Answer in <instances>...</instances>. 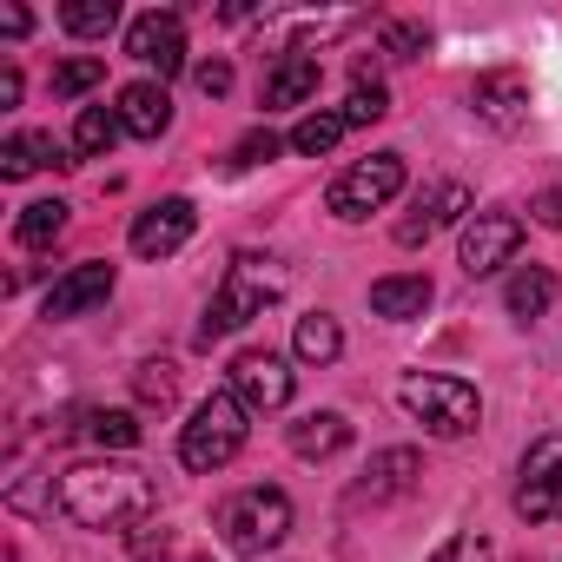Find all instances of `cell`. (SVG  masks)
I'll use <instances>...</instances> for the list:
<instances>
[{
    "label": "cell",
    "mask_w": 562,
    "mask_h": 562,
    "mask_svg": "<svg viewBox=\"0 0 562 562\" xmlns=\"http://www.w3.org/2000/svg\"><path fill=\"white\" fill-rule=\"evenodd\" d=\"M218 536L238 549V555H265L292 536V496L285 490H271V483H251L238 496L218 503Z\"/></svg>",
    "instance_id": "cell-4"
},
{
    "label": "cell",
    "mask_w": 562,
    "mask_h": 562,
    "mask_svg": "<svg viewBox=\"0 0 562 562\" xmlns=\"http://www.w3.org/2000/svg\"><path fill=\"white\" fill-rule=\"evenodd\" d=\"M120 126H126L133 139H159V133L172 126V100H166V87H153V80L120 87Z\"/></svg>",
    "instance_id": "cell-17"
},
{
    "label": "cell",
    "mask_w": 562,
    "mask_h": 562,
    "mask_svg": "<svg viewBox=\"0 0 562 562\" xmlns=\"http://www.w3.org/2000/svg\"><path fill=\"white\" fill-rule=\"evenodd\" d=\"M384 54H391V60H424V54H430V27L391 21V27H384Z\"/></svg>",
    "instance_id": "cell-31"
},
{
    "label": "cell",
    "mask_w": 562,
    "mask_h": 562,
    "mask_svg": "<svg viewBox=\"0 0 562 562\" xmlns=\"http://www.w3.org/2000/svg\"><path fill=\"white\" fill-rule=\"evenodd\" d=\"M318 80H325L318 54H278L265 67V106H305L318 93Z\"/></svg>",
    "instance_id": "cell-16"
},
{
    "label": "cell",
    "mask_w": 562,
    "mask_h": 562,
    "mask_svg": "<svg viewBox=\"0 0 562 562\" xmlns=\"http://www.w3.org/2000/svg\"><path fill=\"white\" fill-rule=\"evenodd\" d=\"M516 516L522 522H562V437L529 443L522 483H516Z\"/></svg>",
    "instance_id": "cell-7"
},
{
    "label": "cell",
    "mask_w": 562,
    "mask_h": 562,
    "mask_svg": "<svg viewBox=\"0 0 562 562\" xmlns=\"http://www.w3.org/2000/svg\"><path fill=\"white\" fill-rule=\"evenodd\" d=\"M384 113H391V93H384V80H378V60L358 54V87H351V100H345V126H371V120H384Z\"/></svg>",
    "instance_id": "cell-23"
},
{
    "label": "cell",
    "mask_w": 562,
    "mask_h": 562,
    "mask_svg": "<svg viewBox=\"0 0 562 562\" xmlns=\"http://www.w3.org/2000/svg\"><path fill=\"white\" fill-rule=\"evenodd\" d=\"M470 113H476L483 126H496V133H516V126L529 120V80H522L516 67L476 74V87H470Z\"/></svg>",
    "instance_id": "cell-11"
},
{
    "label": "cell",
    "mask_w": 562,
    "mask_h": 562,
    "mask_svg": "<svg viewBox=\"0 0 562 562\" xmlns=\"http://www.w3.org/2000/svg\"><path fill=\"white\" fill-rule=\"evenodd\" d=\"M278 292H285V271H278V258H232V271H225V285L212 292V305H205V318H199V351H212L225 331H238V325H251V318H265V305H278Z\"/></svg>",
    "instance_id": "cell-2"
},
{
    "label": "cell",
    "mask_w": 562,
    "mask_h": 562,
    "mask_svg": "<svg viewBox=\"0 0 562 562\" xmlns=\"http://www.w3.org/2000/svg\"><path fill=\"white\" fill-rule=\"evenodd\" d=\"M126 54L139 60V67H159V80H172L179 67H186V21L179 14H139L133 27H126Z\"/></svg>",
    "instance_id": "cell-10"
},
{
    "label": "cell",
    "mask_w": 562,
    "mask_h": 562,
    "mask_svg": "<svg viewBox=\"0 0 562 562\" xmlns=\"http://www.w3.org/2000/svg\"><path fill=\"white\" fill-rule=\"evenodd\" d=\"M470 212V186H457V179H443V186H430L424 199H417V212L397 225V245H424L430 232H443L450 218H463Z\"/></svg>",
    "instance_id": "cell-15"
},
{
    "label": "cell",
    "mask_w": 562,
    "mask_h": 562,
    "mask_svg": "<svg viewBox=\"0 0 562 562\" xmlns=\"http://www.w3.org/2000/svg\"><path fill=\"white\" fill-rule=\"evenodd\" d=\"M60 509L80 529H133V522H153L159 490L133 463H74L60 476Z\"/></svg>",
    "instance_id": "cell-1"
},
{
    "label": "cell",
    "mask_w": 562,
    "mask_h": 562,
    "mask_svg": "<svg viewBox=\"0 0 562 562\" xmlns=\"http://www.w3.org/2000/svg\"><path fill=\"white\" fill-rule=\"evenodd\" d=\"M345 443H351V424H345L338 411H312V417L292 424V450H299L305 463H325V457H338Z\"/></svg>",
    "instance_id": "cell-20"
},
{
    "label": "cell",
    "mask_w": 562,
    "mask_h": 562,
    "mask_svg": "<svg viewBox=\"0 0 562 562\" xmlns=\"http://www.w3.org/2000/svg\"><path fill=\"white\" fill-rule=\"evenodd\" d=\"M338 139H345V113H305L292 126V153H305V159H325Z\"/></svg>",
    "instance_id": "cell-27"
},
{
    "label": "cell",
    "mask_w": 562,
    "mask_h": 562,
    "mask_svg": "<svg viewBox=\"0 0 562 562\" xmlns=\"http://www.w3.org/2000/svg\"><path fill=\"white\" fill-rule=\"evenodd\" d=\"M100 80H106V60H100V54L60 60V67H54V100H80V93H93Z\"/></svg>",
    "instance_id": "cell-28"
},
{
    "label": "cell",
    "mask_w": 562,
    "mask_h": 562,
    "mask_svg": "<svg viewBox=\"0 0 562 562\" xmlns=\"http://www.w3.org/2000/svg\"><path fill=\"white\" fill-rule=\"evenodd\" d=\"M404 192V159L397 153H371V159H358V166H345L338 179H331V192H325V205H331V218H371V212H384L391 199Z\"/></svg>",
    "instance_id": "cell-6"
},
{
    "label": "cell",
    "mask_w": 562,
    "mask_h": 562,
    "mask_svg": "<svg viewBox=\"0 0 562 562\" xmlns=\"http://www.w3.org/2000/svg\"><path fill=\"white\" fill-rule=\"evenodd\" d=\"M60 27L80 34V41H106V34L120 27V8H113V0H67V8H60Z\"/></svg>",
    "instance_id": "cell-26"
},
{
    "label": "cell",
    "mask_w": 562,
    "mask_h": 562,
    "mask_svg": "<svg viewBox=\"0 0 562 562\" xmlns=\"http://www.w3.org/2000/svg\"><path fill=\"white\" fill-rule=\"evenodd\" d=\"M265 159H278V133H245L232 153V166H265Z\"/></svg>",
    "instance_id": "cell-33"
},
{
    "label": "cell",
    "mask_w": 562,
    "mask_h": 562,
    "mask_svg": "<svg viewBox=\"0 0 562 562\" xmlns=\"http://www.w3.org/2000/svg\"><path fill=\"white\" fill-rule=\"evenodd\" d=\"M522 251V218L516 212H476L470 225H463V271L470 278H490V271H503L509 258Z\"/></svg>",
    "instance_id": "cell-8"
},
{
    "label": "cell",
    "mask_w": 562,
    "mask_h": 562,
    "mask_svg": "<svg viewBox=\"0 0 562 562\" xmlns=\"http://www.w3.org/2000/svg\"><path fill=\"white\" fill-rule=\"evenodd\" d=\"M192 232H199L192 199H159L153 212H139V218H133V251H139V258H172Z\"/></svg>",
    "instance_id": "cell-13"
},
{
    "label": "cell",
    "mask_w": 562,
    "mask_h": 562,
    "mask_svg": "<svg viewBox=\"0 0 562 562\" xmlns=\"http://www.w3.org/2000/svg\"><path fill=\"white\" fill-rule=\"evenodd\" d=\"M397 404H404L430 437H470V430L483 424V397H476V384L443 378V371H411V378L397 384Z\"/></svg>",
    "instance_id": "cell-3"
},
{
    "label": "cell",
    "mask_w": 562,
    "mask_h": 562,
    "mask_svg": "<svg viewBox=\"0 0 562 562\" xmlns=\"http://www.w3.org/2000/svg\"><path fill=\"white\" fill-rule=\"evenodd\" d=\"M192 80L205 100H218V93H232V60H205V67H192Z\"/></svg>",
    "instance_id": "cell-34"
},
{
    "label": "cell",
    "mask_w": 562,
    "mask_h": 562,
    "mask_svg": "<svg viewBox=\"0 0 562 562\" xmlns=\"http://www.w3.org/2000/svg\"><path fill=\"white\" fill-rule=\"evenodd\" d=\"M292 351H299V364H312V371L338 364V351H345V331H338V318H325V312H305V318H299V331H292Z\"/></svg>",
    "instance_id": "cell-22"
},
{
    "label": "cell",
    "mask_w": 562,
    "mask_h": 562,
    "mask_svg": "<svg viewBox=\"0 0 562 562\" xmlns=\"http://www.w3.org/2000/svg\"><path fill=\"white\" fill-rule=\"evenodd\" d=\"M424 562H490V536H476V529H457L450 542H437Z\"/></svg>",
    "instance_id": "cell-32"
},
{
    "label": "cell",
    "mask_w": 562,
    "mask_h": 562,
    "mask_svg": "<svg viewBox=\"0 0 562 562\" xmlns=\"http://www.w3.org/2000/svg\"><path fill=\"white\" fill-rule=\"evenodd\" d=\"M238 450H245V404H238L232 391H212V397L192 411V424L179 430V463L199 470V476H212V470H225Z\"/></svg>",
    "instance_id": "cell-5"
},
{
    "label": "cell",
    "mask_w": 562,
    "mask_h": 562,
    "mask_svg": "<svg viewBox=\"0 0 562 562\" xmlns=\"http://www.w3.org/2000/svg\"><path fill=\"white\" fill-rule=\"evenodd\" d=\"M529 218H536V225H549V232H562V186L536 192V199H529Z\"/></svg>",
    "instance_id": "cell-35"
},
{
    "label": "cell",
    "mask_w": 562,
    "mask_h": 562,
    "mask_svg": "<svg viewBox=\"0 0 562 562\" xmlns=\"http://www.w3.org/2000/svg\"><path fill=\"white\" fill-rule=\"evenodd\" d=\"M106 299H113V265L87 258V265H74L60 285L47 292V318L60 325V318H80V312H93V305H106Z\"/></svg>",
    "instance_id": "cell-14"
},
{
    "label": "cell",
    "mask_w": 562,
    "mask_h": 562,
    "mask_svg": "<svg viewBox=\"0 0 562 562\" xmlns=\"http://www.w3.org/2000/svg\"><path fill=\"white\" fill-rule=\"evenodd\" d=\"M424 305H430V278L424 271H397V278H378L371 285V312L378 318H424Z\"/></svg>",
    "instance_id": "cell-18"
},
{
    "label": "cell",
    "mask_w": 562,
    "mask_h": 562,
    "mask_svg": "<svg viewBox=\"0 0 562 562\" xmlns=\"http://www.w3.org/2000/svg\"><path fill=\"white\" fill-rule=\"evenodd\" d=\"M503 305H509V318L536 325V318L555 305V271H549V265H522L509 285H503Z\"/></svg>",
    "instance_id": "cell-19"
},
{
    "label": "cell",
    "mask_w": 562,
    "mask_h": 562,
    "mask_svg": "<svg viewBox=\"0 0 562 562\" xmlns=\"http://www.w3.org/2000/svg\"><path fill=\"white\" fill-rule=\"evenodd\" d=\"M27 27H34L27 8H0V34H27Z\"/></svg>",
    "instance_id": "cell-36"
},
{
    "label": "cell",
    "mask_w": 562,
    "mask_h": 562,
    "mask_svg": "<svg viewBox=\"0 0 562 562\" xmlns=\"http://www.w3.org/2000/svg\"><path fill=\"white\" fill-rule=\"evenodd\" d=\"M80 430H87L100 450H133V443H139V417H133V411H93Z\"/></svg>",
    "instance_id": "cell-29"
},
{
    "label": "cell",
    "mask_w": 562,
    "mask_h": 562,
    "mask_svg": "<svg viewBox=\"0 0 562 562\" xmlns=\"http://www.w3.org/2000/svg\"><path fill=\"white\" fill-rule=\"evenodd\" d=\"M120 133H126V126H120V106H80V120H74V153H80V159H100V153H113Z\"/></svg>",
    "instance_id": "cell-24"
},
{
    "label": "cell",
    "mask_w": 562,
    "mask_h": 562,
    "mask_svg": "<svg viewBox=\"0 0 562 562\" xmlns=\"http://www.w3.org/2000/svg\"><path fill=\"white\" fill-rule=\"evenodd\" d=\"M41 166H80V159H67L54 146V133H14L8 146H0V179H27Z\"/></svg>",
    "instance_id": "cell-21"
},
{
    "label": "cell",
    "mask_w": 562,
    "mask_h": 562,
    "mask_svg": "<svg viewBox=\"0 0 562 562\" xmlns=\"http://www.w3.org/2000/svg\"><path fill=\"white\" fill-rule=\"evenodd\" d=\"M60 232H67V205H60V199H34V205H21V218H14V238H21L27 251H47Z\"/></svg>",
    "instance_id": "cell-25"
},
{
    "label": "cell",
    "mask_w": 562,
    "mask_h": 562,
    "mask_svg": "<svg viewBox=\"0 0 562 562\" xmlns=\"http://www.w3.org/2000/svg\"><path fill=\"white\" fill-rule=\"evenodd\" d=\"M417 476H424V457H417V450H404V443H397V450H378V457H371V470L351 483V503H358V509L397 503V496H411V490H417Z\"/></svg>",
    "instance_id": "cell-12"
},
{
    "label": "cell",
    "mask_w": 562,
    "mask_h": 562,
    "mask_svg": "<svg viewBox=\"0 0 562 562\" xmlns=\"http://www.w3.org/2000/svg\"><path fill=\"white\" fill-rule=\"evenodd\" d=\"M14 100H21V74L8 67V74H0V106H14Z\"/></svg>",
    "instance_id": "cell-37"
},
{
    "label": "cell",
    "mask_w": 562,
    "mask_h": 562,
    "mask_svg": "<svg viewBox=\"0 0 562 562\" xmlns=\"http://www.w3.org/2000/svg\"><path fill=\"white\" fill-rule=\"evenodd\" d=\"M133 391H139L146 411H172V397H179V371H172V364H139V371H133Z\"/></svg>",
    "instance_id": "cell-30"
},
{
    "label": "cell",
    "mask_w": 562,
    "mask_h": 562,
    "mask_svg": "<svg viewBox=\"0 0 562 562\" xmlns=\"http://www.w3.org/2000/svg\"><path fill=\"white\" fill-rule=\"evenodd\" d=\"M232 397L245 411H285L292 404V371L278 351H238L232 358Z\"/></svg>",
    "instance_id": "cell-9"
}]
</instances>
